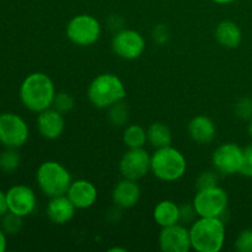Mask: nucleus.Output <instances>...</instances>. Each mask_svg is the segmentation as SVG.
Listing matches in <instances>:
<instances>
[{"instance_id": "1", "label": "nucleus", "mask_w": 252, "mask_h": 252, "mask_svg": "<svg viewBox=\"0 0 252 252\" xmlns=\"http://www.w3.org/2000/svg\"><path fill=\"white\" fill-rule=\"evenodd\" d=\"M56 94L52 79L42 71L29 74L21 83L19 91L24 107L36 113L52 107Z\"/></svg>"}, {"instance_id": "2", "label": "nucleus", "mask_w": 252, "mask_h": 252, "mask_svg": "<svg viewBox=\"0 0 252 252\" xmlns=\"http://www.w3.org/2000/svg\"><path fill=\"white\" fill-rule=\"evenodd\" d=\"M189 238L197 252H219L225 243V224L220 218L199 217L189 228Z\"/></svg>"}, {"instance_id": "3", "label": "nucleus", "mask_w": 252, "mask_h": 252, "mask_svg": "<svg viewBox=\"0 0 252 252\" xmlns=\"http://www.w3.org/2000/svg\"><path fill=\"white\" fill-rule=\"evenodd\" d=\"M186 169V158L171 145L155 149L150 158V171L160 181H177L184 176Z\"/></svg>"}, {"instance_id": "4", "label": "nucleus", "mask_w": 252, "mask_h": 252, "mask_svg": "<svg viewBox=\"0 0 252 252\" xmlns=\"http://www.w3.org/2000/svg\"><path fill=\"white\" fill-rule=\"evenodd\" d=\"M126 88L117 75L105 73L97 75L88 88V98L96 108H108L125 100Z\"/></svg>"}, {"instance_id": "5", "label": "nucleus", "mask_w": 252, "mask_h": 252, "mask_svg": "<svg viewBox=\"0 0 252 252\" xmlns=\"http://www.w3.org/2000/svg\"><path fill=\"white\" fill-rule=\"evenodd\" d=\"M36 181L39 189L49 198L66 194L73 182L68 169L52 160L39 165L36 172Z\"/></svg>"}, {"instance_id": "6", "label": "nucleus", "mask_w": 252, "mask_h": 252, "mask_svg": "<svg viewBox=\"0 0 252 252\" xmlns=\"http://www.w3.org/2000/svg\"><path fill=\"white\" fill-rule=\"evenodd\" d=\"M228 193L218 185L198 189L193 198V207L198 217L220 218L228 208Z\"/></svg>"}, {"instance_id": "7", "label": "nucleus", "mask_w": 252, "mask_h": 252, "mask_svg": "<svg viewBox=\"0 0 252 252\" xmlns=\"http://www.w3.org/2000/svg\"><path fill=\"white\" fill-rule=\"evenodd\" d=\"M66 37L74 44L88 47L97 42L101 36V25L93 15L81 14L74 16L66 25Z\"/></svg>"}, {"instance_id": "8", "label": "nucleus", "mask_w": 252, "mask_h": 252, "mask_svg": "<svg viewBox=\"0 0 252 252\" xmlns=\"http://www.w3.org/2000/svg\"><path fill=\"white\" fill-rule=\"evenodd\" d=\"M30 129L26 121L14 112L0 113V144L19 149L29 140Z\"/></svg>"}, {"instance_id": "9", "label": "nucleus", "mask_w": 252, "mask_h": 252, "mask_svg": "<svg viewBox=\"0 0 252 252\" xmlns=\"http://www.w3.org/2000/svg\"><path fill=\"white\" fill-rule=\"evenodd\" d=\"M244 161V148L235 143L220 144L212 155V164L221 175L240 174Z\"/></svg>"}, {"instance_id": "10", "label": "nucleus", "mask_w": 252, "mask_h": 252, "mask_svg": "<svg viewBox=\"0 0 252 252\" xmlns=\"http://www.w3.org/2000/svg\"><path fill=\"white\" fill-rule=\"evenodd\" d=\"M112 49L120 58L133 61L139 58L144 52L145 39L134 30H120L112 38Z\"/></svg>"}, {"instance_id": "11", "label": "nucleus", "mask_w": 252, "mask_h": 252, "mask_svg": "<svg viewBox=\"0 0 252 252\" xmlns=\"http://www.w3.org/2000/svg\"><path fill=\"white\" fill-rule=\"evenodd\" d=\"M150 158L144 148H134L126 152L120 161V171L123 179L133 181L143 179L150 171Z\"/></svg>"}, {"instance_id": "12", "label": "nucleus", "mask_w": 252, "mask_h": 252, "mask_svg": "<svg viewBox=\"0 0 252 252\" xmlns=\"http://www.w3.org/2000/svg\"><path fill=\"white\" fill-rule=\"evenodd\" d=\"M9 212L20 217H29L36 209L37 197L33 189L26 185H14L6 191Z\"/></svg>"}, {"instance_id": "13", "label": "nucleus", "mask_w": 252, "mask_h": 252, "mask_svg": "<svg viewBox=\"0 0 252 252\" xmlns=\"http://www.w3.org/2000/svg\"><path fill=\"white\" fill-rule=\"evenodd\" d=\"M159 246L164 252H189L192 249L189 229L179 223L162 228L159 235Z\"/></svg>"}, {"instance_id": "14", "label": "nucleus", "mask_w": 252, "mask_h": 252, "mask_svg": "<svg viewBox=\"0 0 252 252\" xmlns=\"http://www.w3.org/2000/svg\"><path fill=\"white\" fill-rule=\"evenodd\" d=\"M37 129L39 134L48 140L57 139L64 132L65 121H64L63 113L53 107L42 111L37 116Z\"/></svg>"}, {"instance_id": "15", "label": "nucleus", "mask_w": 252, "mask_h": 252, "mask_svg": "<svg viewBox=\"0 0 252 252\" xmlns=\"http://www.w3.org/2000/svg\"><path fill=\"white\" fill-rule=\"evenodd\" d=\"M66 196L76 209H88L97 199V189L88 180H76L71 182Z\"/></svg>"}, {"instance_id": "16", "label": "nucleus", "mask_w": 252, "mask_h": 252, "mask_svg": "<svg viewBox=\"0 0 252 252\" xmlns=\"http://www.w3.org/2000/svg\"><path fill=\"white\" fill-rule=\"evenodd\" d=\"M75 206L71 203L66 194L52 197L48 202L46 213L49 220L58 225H63L70 221L75 214Z\"/></svg>"}, {"instance_id": "17", "label": "nucleus", "mask_w": 252, "mask_h": 252, "mask_svg": "<svg viewBox=\"0 0 252 252\" xmlns=\"http://www.w3.org/2000/svg\"><path fill=\"white\" fill-rule=\"evenodd\" d=\"M140 198V189L137 181L123 179L118 182L112 191L113 203L123 209L134 207Z\"/></svg>"}, {"instance_id": "18", "label": "nucleus", "mask_w": 252, "mask_h": 252, "mask_svg": "<svg viewBox=\"0 0 252 252\" xmlns=\"http://www.w3.org/2000/svg\"><path fill=\"white\" fill-rule=\"evenodd\" d=\"M187 130H189V134L192 140L198 144H209L211 142H213L217 133L213 121L203 115L192 118L189 121Z\"/></svg>"}, {"instance_id": "19", "label": "nucleus", "mask_w": 252, "mask_h": 252, "mask_svg": "<svg viewBox=\"0 0 252 252\" xmlns=\"http://www.w3.org/2000/svg\"><path fill=\"white\" fill-rule=\"evenodd\" d=\"M216 38L225 48H238L243 41V32L238 24L230 20H224L217 26Z\"/></svg>"}, {"instance_id": "20", "label": "nucleus", "mask_w": 252, "mask_h": 252, "mask_svg": "<svg viewBox=\"0 0 252 252\" xmlns=\"http://www.w3.org/2000/svg\"><path fill=\"white\" fill-rule=\"evenodd\" d=\"M153 217L155 223L161 228L175 225L180 223V207L175 202L165 199L155 206Z\"/></svg>"}, {"instance_id": "21", "label": "nucleus", "mask_w": 252, "mask_h": 252, "mask_svg": "<svg viewBox=\"0 0 252 252\" xmlns=\"http://www.w3.org/2000/svg\"><path fill=\"white\" fill-rule=\"evenodd\" d=\"M147 135L149 144L154 147L155 149L171 145V130H170V128L165 123L155 122L150 125L149 128L147 129Z\"/></svg>"}, {"instance_id": "22", "label": "nucleus", "mask_w": 252, "mask_h": 252, "mask_svg": "<svg viewBox=\"0 0 252 252\" xmlns=\"http://www.w3.org/2000/svg\"><path fill=\"white\" fill-rule=\"evenodd\" d=\"M148 142L147 130L139 125H130L123 132V143L129 149L134 148H144Z\"/></svg>"}, {"instance_id": "23", "label": "nucleus", "mask_w": 252, "mask_h": 252, "mask_svg": "<svg viewBox=\"0 0 252 252\" xmlns=\"http://www.w3.org/2000/svg\"><path fill=\"white\" fill-rule=\"evenodd\" d=\"M20 162L21 158L15 148H5V150L0 153V171L12 174L19 169Z\"/></svg>"}, {"instance_id": "24", "label": "nucleus", "mask_w": 252, "mask_h": 252, "mask_svg": "<svg viewBox=\"0 0 252 252\" xmlns=\"http://www.w3.org/2000/svg\"><path fill=\"white\" fill-rule=\"evenodd\" d=\"M24 225V217H20L12 212H7L2 218H0V228L6 235H15L20 233Z\"/></svg>"}, {"instance_id": "25", "label": "nucleus", "mask_w": 252, "mask_h": 252, "mask_svg": "<svg viewBox=\"0 0 252 252\" xmlns=\"http://www.w3.org/2000/svg\"><path fill=\"white\" fill-rule=\"evenodd\" d=\"M108 120L113 126H118V127L126 125L128 121L127 105L123 101H120L108 107Z\"/></svg>"}, {"instance_id": "26", "label": "nucleus", "mask_w": 252, "mask_h": 252, "mask_svg": "<svg viewBox=\"0 0 252 252\" xmlns=\"http://www.w3.org/2000/svg\"><path fill=\"white\" fill-rule=\"evenodd\" d=\"M52 107L56 108V110H58L59 112L64 115V113L69 112L74 107V98L68 93H58L56 94Z\"/></svg>"}, {"instance_id": "27", "label": "nucleus", "mask_w": 252, "mask_h": 252, "mask_svg": "<svg viewBox=\"0 0 252 252\" xmlns=\"http://www.w3.org/2000/svg\"><path fill=\"white\" fill-rule=\"evenodd\" d=\"M234 248L239 252H252V229L240 231L234 244Z\"/></svg>"}, {"instance_id": "28", "label": "nucleus", "mask_w": 252, "mask_h": 252, "mask_svg": "<svg viewBox=\"0 0 252 252\" xmlns=\"http://www.w3.org/2000/svg\"><path fill=\"white\" fill-rule=\"evenodd\" d=\"M235 115L241 120L249 121L252 118V97H243L235 103Z\"/></svg>"}, {"instance_id": "29", "label": "nucleus", "mask_w": 252, "mask_h": 252, "mask_svg": "<svg viewBox=\"0 0 252 252\" xmlns=\"http://www.w3.org/2000/svg\"><path fill=\"white\" fill-rule=\"evenodd\" d=\"M197 189H208V187H213L218 185V176H217V171H204L197 179Z\"/></svg>"}, {"instance_id": "30", "label": "nucleus", "mask_w": 252, "mask_h": 252, "mask_svg": "<svg viewBox=\"0 0 252 252\" xmlns=\"http://www.w3.org/2000/svg\"><path fill=\"white\" fill-rule=\"evenodd\" d=\"M240 174L246 177H252V143L244 148V161Z\"/></svg>"}, {"instance_id": "31", "label": "nucleus", "mask_w": 252, "mask_h": 252, "mask_svg": "<svg viewBox=\"0 0 252 252\" xmlns=\"http://www.w3.org/2000/svg\"><path fill=\"white\" fill-rule=\"evenodd\" d=\"M196 216H197V213H196V211H194L193 204H192V206L180 207V221L189 223V221L193 220V218Z\"/></svg>"}, {"instance_id": "32", "label": "nucleus", "mask_w": 252, "mask_h": 252, "mask_svg": "<svg viewBox=\"0 0 252 252\" xmlns=\"http://www.w3.org/2000/svg\"><path fill=\"white\" fill-rule=\"evenodd\" d=\"M154 41L158 42L159 44L165 43V42L169 39V32H167V29L164 26V25H159L154 29Z\"/></svg>"}, {"instance_id": "33", "label": "nucleus", "mask_w": 252, "mask_h": 252, "mask_svg": "<svg viewBox=\"0 0 252 252\" xmlns=\"http://www.w3.org/2000/svg\"><path fill=\"white\" fill-rule=\"evenodd\" d=\"M7 212H9V208H7L6 192L0 189V218H2Z\"/></svg>"}, {"instance_id": "34", "label": "nucleus", "mask_w": 252, "mask_h": 252, "mask_svg": "<svg viewBox=\"0 0 252 252\" xmlns=\"http://www.w3.org/2000/svg\"><path fill=\"white\" fill-rule=\"evenodd\" d=\"M5 231L0 228V252H4L7 248V239Z\"/></svg>"}, {"instance_id": "35", "label": "nucleus", "mask_w": 252, "mask_h": 252, "mask_svg": "<svg viewBox=\"0 0 252 252\" xmlns=\"http://www.w3.org/2000/svg\"><path fill=\"white\" fill-rule=\"evenodd\" d=\"M212 1L217 2V4L225 5V4H231V2H234V1H235V0H212Z\"/></svg>"}, {"instance_id": "36", "label": "nucleus", "mask_w": 252, "mask_h": 252, "mask_svg": "<svg viewBox=\"0 0 252 252\" xmlns=\"http://www.w3.org/2000/svg\"><path fill=\"white\" fill-rule=\"evenodd\" d=\"M248 132L250 134V137L252 138V118L249 120V126H248Z\"/></svg>"}, {"instance_id": "37", "label": "nucleus", "mask_w": 252, "mask_h": 252, "mask_svg": "<svg viewBox=\"0 0 252 252\" xmlns=\"http://www.w3.org/2000/svg\"><path fill=\"white\" fill-rule=\"evenodd\" d=\"M115 251H122V252H126V249H121V248H113V249H110V252H115Z\"/></svg>"}, {"instance_id": "38", "label": "nucleus", "mask_w": 252, "mask_h": 252, "mask_svg": "<svg viewBox=\"0 0 252 252\" xmlns=\"http://www.w3.org/2000/svg\"><path fill=\"white\" fill-rule=\"evenodd\" d=\"M251 97H252V96H251Z\"/></svg>"}]
</instances>
